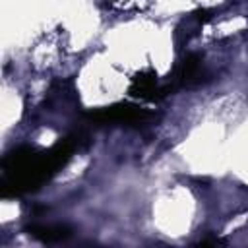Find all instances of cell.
Wrapping results in <instances>:
<instances>
[{
    "mask_svg": "<svg viewBox=\"0 0 248 248\" xmlns=\"http://www.w3.org/2000/svg\"><path fill=\"white\" fill-rule=\"evenodd\" d=\"M76 147H79V140L76 136L60 140L45 151L29 145L16 147L2 159L0 196L14 198L37 190L68 163Z\"/></svg>",
    "mask_w": 248,
    "mask_h": 248,
    "instance_id": "cell-1",
    "label": "cell"
},
{
    "mask_svg": "<svg viewBox=\"0 0 248 248\" xmlns=\"http://www.w3.org/2000/svg\"><path fill=\"white\" fill-rule=\"evenodd\" d=\"M153 114L145 108H140L136 105H128V103H120V105H112V107H105V108H97L89 112V118L93 122H120V124H141L145 120H149Z\"/></svg>",
    "mask_w": 248,
    "mask_h": 248,
    "instance_id": "cell-2",
    "label": "cell"
},
{
    "mask_svg": "<svg viewBox=\"0 0 248 248\" xmlns=\"http://www.w3.org/2000/svg\"><path fill=\"white\" fill-rule=\"evenodd\" d=\"M128 91H130L132 97H138V99H143V101H157V99L165 97L167 93H170L167 85H163V87L157 85V76L151 70L136 74L132 78V83H130Z\"/></svg>",
    "mask_w": 248,
    "mask_h": 248,
    "instance_id": "cell-3",
    "label": "cell"
},
{
    "mask_svg": "<svg viewBox=\"0 0 248 248\" xmlns=\"http://www.w3.org/2000/svg\"><path fill=\"white\" fill-rule=\"evenodd\" d=\"M27 232L41 240V242H58V240H64L72 234V229L68 225H62V223H56V225H39V223H33L27 227Z\"/></svg>",
    "mask_w": 248,
    "mask_h": 248,
    "instance_id": "cell-4",
    "label": "cell"
},
{
    "mask_svg": "<svg viewBox=\"0 0 248 248\" xmlns=\"http://www.w3.org/2000/svg\"><path fill=\"white\" fill-rule=\"evenodd\" d=\"M217 246V244H221V240L219 238H205V240H200V246Z\"/></svg>",
    "mask_w": 248,
    "mask_h": 248,
    "instance_id": "cell-5",
    "label": "cell"
}]
</instances>
